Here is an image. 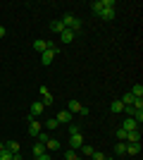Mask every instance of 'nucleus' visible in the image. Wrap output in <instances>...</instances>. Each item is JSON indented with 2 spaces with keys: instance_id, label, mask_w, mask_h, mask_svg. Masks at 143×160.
Returning <instances> with one entry per match:
<instances>
[{
  "instance_id": "obj_26",
  "label": "nucleus",
  "mask_w": 143,
  "mask_h": 160,
  "mask_svg": "<svg viewBox=\"0 0 143 160\" xmlns=\"http://www.w3.org/2000/svg\"><path fill=\"white\" fill-rule=\"evenodd\" d=\"M72 134H81V127H79V124H74V122L69 124V136H72Z\"/></svg>"
},
{
  "instance_id": "obj_5",
  "label": "nucleus",
  "mask_w": 143,
  "mask_h": 160,
  "mask_svg": "<svg viewBox=\"0 0 143 160\" xmlns=\"http://www.w3.org/2000/svg\"><path fill=\"white\" fill-rule=\"evenodd\" d=\"M124 143H141V129H134V132L126 134V141Z\"/></svg>"
},
{
  "instance_id": "obj_3",
  "label": "nucleus",
  "mask_w": 143,
  "mask_h": 160,
  "mask_svg": "<svg viewBox=\"0 0 143 160\" xmlns=\"http://www.w3.org/2000/svg\"><path fill=\"white\" fill-rule=\"evenodd\" d=\"M81 146H83V136L81 134H72V136H69V148H72V151H79Z\"/></svg>"
},
{
  "instance_id": "obj_31",
  "label": "nucleus",
  "mask_w": 143,
  "mask_h": 160,
  "mask_svg": "<svg viewBox=\"0 0 143 160\" xmlns=\"http://www.w3.org/2000/svg\"><path fill=\"white\" fill-rule=\"evenodd\" d=\"M34 160H53V158H50L48 153H43V155H38V158H34Z\"/></svg>"
},
{
  "instance_id": "obj_14",
  "label": "nucleus",
  "mask_w": 143,
  "mask_h": 160,
  "mask_svg": "<svg viewBox=\"0 0 143 160\" xmlns=\"http://www.w3.org/2000/svg\"><path fill=\"white\" fill-rule=\"evenodd\" d=\"M31 151H34V158H38V155H43V153H45V143H38V141H36Z\"/></svg>"
},
{
  "instance_id": "obj_21",
  "label": "nucleus",
  "mask_w": 143,
  "mask_h": 160,
  "mask_svg": "<svg viewBox=\"0 0 143 160\" xmlns=\"http://www.w3.org/2000/svg\"><path fill=\"white\" fill-rule=\"evenodd\" d=\"M115 153L117 155H126V143H124V141H119V143L115 146Z\"/></svg>"
},
{
  "instance_id": "obj_18",
  "label": "nucleus",
  "mask_w": 143,
  "mask_h": 160,
  "mask_svg": "<svg viewBox=\"0 0 143 160\" xmlns=\"http://www.w3.org/2000/svg\"><path fill=\"white\" fill-rule=\"evenodd\" d=\"M43 127H45L48 132H53V129H57V127H60V122L55 120V117H50V120H45V124H43Z\"/></svg>"
},
{
  "instance_id": "obj_13",
  "label": "nucleus",
  "mask_w": 143,
  "mask_h": 160,
  "mask_svg": "<svg viewBox=\"0 0 143 160\" xmlns=\"http://www.w3.org/2000/svg\"><path fill=\"white\" fill-rule=\"evenodd\" d=\"M45 148H48V151H60V141L50 136V139L45 141Z\"/></svg>"
},
{
  "instance_id": "obj_4",
  "label": "nucleus",
  "mask_w": 143,
  "mask_h": 160,
  "mask_svg": "<svg viewBox=\"0 0 143 160\" xmlns=\"http://www.w3.org/2000/svg\"><path fill=\"white\" fill-rule=\"evenodd\" d=\"M38 93H41V98H43V105H53V93H50V91H48V86H41L38 88Z\"/></svg>"
},
{
  "instance_id": "obj_19",
  "label": "nucleus",
  "mask_w": 143,
  "mask_h": 160,
  "mask_svg": "<svg viewBox=\"0 0 143 160\" xmlns=\"http://www.w3.org/2000/svg\"><path fill=\"white\" fill-rule=\"evenodd\" d=\"M50 31H55V33H62V31H64V27H62V22H60V19L50 22Z\"/></svg>"
},
{
  "instance_id": "obj_32",
  "label": "nucleus",
  "mask_w": 143,
  "mask_h": 160,
  "mask_svg": "<svg viewBox=\"0 0 143 160\" xmlns=\"http://www.w3.org/2000/svg\"><path fill=\"white\" fill-rule=\"evenodd\" d=\"M12 160H24V155L21 153H12Z\"/></svg>"
},
{
  "instance_id": "obj_23",
  "label": "nucleus",
  "mask_w": 143,
  "mask_h": 160,
  "mask_svg": "<svg viewBox=\"0 0 143 160\" xmlns=\"http://www.w3.org/2000/svg\"><path fill=\"white\" fill-rule=\"evenodd\" d=\"M93 151H95V148L88 146V143H83V146H81V153L86 155V158H91V155H93Z\"/></svg>"
},
{
  "instance_id": "obj_7",
  "label": "nucleus",
  "mask_w": 143,
  "mask_h": 160,
  "mask_svg": "<svg viewBox=\"0 0 143 160\" xmlns=\"http://www.w3.org/2000/svg\"><path fill=\"white\" fill-rule=\"evenodd\" d=\"M43 108H45L43 103H31V110H29V117H34V120H36L38 115H43Z\"/></svg>"
},
{
  "instance_id": "obj_28",
  "label": "nucleus",
  "mask_w": 143,
  "mask_h": 160,
  "mask_svg": "<svg viewBox=\"0 0 143 160\" xmlns=\"http://www.w3.org/2000/svg\"><path fill=\"white\" fill-rule=\"evenodd\" d=\"M36 139H38V143H45V141L50 139V134H48V132H41L38 136H36Z\"/></svg>"
},
{
  "instance_id": "obj_33",
  "label": "nucleus",
  "mask_w": 143,
  "mask_h": 160,
  "mask_svg": "<svg viewBox=\"0 0 143 160\" xmlns=\"http://www.w3.org/2000/svg\"><path fill=\"white\" fill-rule=\"evenodd\" d=\"M5 33H7V31H5V27H0V38H5Z\"/></svg>"
},
{
  "instance_id": "obj_15",
  "label": "nucleus",
  "mask_w": 143,
  "mask_h": 160,
  "mask_svg": "<svg viewBox=\"0 0 143 160\" xmlns=\"http://www.w3.org/2000/svg\"><path fill=\"white\" fill-rule=\"evenodd\" d=\"M126 153L129 155H138L141 153V143H126Z\"/></svg>"
},
{
  "instance_id": "obj_30",
  "label": "nucleus",
  "mask_w": 143,
  "mask_h": 160,
  "mask_svg": "<svg viewBox=\"0 0 143 160\" xmlns=\"http://www.w3.org/2000/svg\"><path fill=\"white\" fill-rule=\"evenodd\" d=\"M91 160H105V153H100V151H93V155H91Z\"/></svg>"
},
{
  "instance_id": "obj_17",
  "label": "nucleus",
  "mask_w": 143,
  "mask_h": 160,
  "mask_svg": "<svg viewBox=\"0 0 143 160\" xmlns=\"http://www.w3.org/2000/svg\"><path fill=\"white\" fill-rule=\"evenodd\" d=\"M110 112H124V103H122V100H115V103H110Z\"/></svg>"
},
{
  "instance_id": "obj_10",
  "label": "nucleus",
  "mask_w": 143,
  "mask_h": 160,
  "mask_svg": "<svg viewBox=\"0 0 143 160\" xmlns=\"http://www.w3.org/2000/svg\"><path fill=\"white\" fill-rule=\"evenodd\" d=\"M55 58H57V55H55L53 50H50V48H48L45 53H41V62H43V65H50V62H53Z\"/></svg>"
},
{
  "instance_id": "obj_35",
  "label": "nucleus",
  "mask_w": 143,
  "mask_h": 160,
  "mask_svg": "<svg viewBox=\"0 0 143 160\" xmlns=\"http://www.w3.org/2000/svg\"><path fill=\"white\" fill-rule=\"evenodd\" d=\"M2 146H5V143H2V141H0V148H2Z\"/></svg>"
},
{
  "instance_id": "obj_12",
  "label": "nucleus",
  "mask_w": 143,
  "mask_h": 160,
  "mask_svg": "<svg viewBox=\"0 0 143 160\" xmlns=\"http://www.w3.org/2000/svg\"><path fill=\"white\" fill-rule=\"evenodd\" d=\"M55 120H57V122H72V112H69V110H60Z\"/></svg>"
},
{
  "instance_id": "obj_29",
  "label": "nucleus",
  "mask_w": 143,
  "mask_h": 160,
  "mask_svg": "<svg viewBox=\"0 0 143 160\" xmlns=\"http://www.w3.org/2000/svg\"><path fill=\"white\" fill-rule=\"evenodd\" d=\"M134 110H136V108H134ZM134 120L141 124V122H143V110H136V112H134Z\"/></svg>"
},
{
  "instance_id": "obj_20",
  "label": "nucleus",
  "mask_w": 143,
  "mask_h": 160,
  "mask_svg": "<svg viewBox=\"0 0 143 160\" xmlns=\"http://www.w3.org/2000/svg\"><path fill=\"white\" fill-rule=\"evenodd\" d=\"M5 148L10 153H19V143H17V141H5Z\"/></svg>"
},
{
  "instance_id": "obj_1",
  "label": "nucleus",
  "mask_w": 143,
  "mask_h": 160,
  "mask_svg": "<svg viewBox=\"0 0 143 160\" xmlns=\"http://www.w3.org/2000/svg\"><path fill=\"white\" fill-rule=\"evenodd\" d=\"M67 110H69V112H72V115H81V117H86V115H88V108H86V105H81V103H79V100H69V103H67Z\"/></svg>"
},
{
  "instance_id": "obj_8",
  "label": "nucleus",
  "mask_w": 143,
  "mask_h": 160,
  "mask_svg": "<svg viewBox=\"0 0 143 160\" xmlns=\"http://www.w3.org/2000/svg\"><path fill=\"white\" fill-rule=\"evenodd\" d=\"M115 14H117V10H100L98 17H100L102 22H112V19H115Z\"/></svg>"
},
{
  "instance_id": "obj_22",
  "label": "nucleus",
  "mask_w": 143,
  "mask_h": 160,
  "mask_svg": "<svg viewBox=\"0 0 143 160\" xmlns=\"http://www.w3.org/2000/svg\"><path fill=\"white\" fill-rule=\"evenodd\" d=\"M119 100H122L124 105H134V100H136V98H134V96H131V93H124V96H122V98H119Z\"/></svg>"
},
{
  "instance_id": "obj_25",
  "label": "nucleus",
  "mask_w": 143,
  "mask_h": 160,
  "mask_svg": "<svg viewBox=\"0 0 143 160\" xmlns=\"http://www.w3.org/2000/svg\"><path fill=\"white\" fill-rule=\"evenodd\" d=\"M64 160H81V158L76 155V151H72V148H69L67 153H64Z\"/></svg>"
},
{
  "instance_id": "obj_34",
  "label": "nucleus",
  "mask_w": 143,
  "mask_h": 160,
  "mask_svg": "<svg viewBox=\"0 0 143 160\" xmlns=\"http://www.w3.org/2000/svg\"><path fill=\"white\" fill-rule=\"evenodd\" d=\"M105 160H115V158H107V155H105Z\"/></svg>"
},
{
  "instance_id": "obj_11",
  "label": "nucleus",
  "mask_w": 143,
  "mask_h": 160,
  "mask_svg": "<svg viewBox=\"0 0 143 160\" xmlns=\"http://www.w3.org/2000/svg\"><path fill=\"white\" fill-rule=\"evenodd\" d=\"M60 38H62V43H72V41L76 38V33H74V31H69V29H64V31L60 33Z\"/></svg>"
},
{
  "instance_id": "obj_9",
  "label": "nucleus",
  "mask_w": 143,
  "mask_h": 160,
  "mask_svg": "<svg viewBox=\"0 0 143 160\" xmlns=\"http://www.w3.org/2000/svg\"><path fill=\"white\" fill-rule=\"evenodd\" d=\"M122 129H126V132H134V129H138V122L134 120V117H126L122 124Z\"/></svg>"
},
{
  "instance_id": "obj_6",
  "label": "nucleus",
  "mask_w": 143,
  "mask_h": 160,
  "mask_svg": "<svg viewBox=\"0 0 143 160\" xmlns=\"http://www.w3.org/2000/svg\"><path fill=\"white\" fill-rule=\"evenodd\" d=\"M48 48H50V41H43V38L34 41V50H38V53H45Z\"/></svg>"
},
{
  "instance_id": "obj_2",
  "label": "nucleus",
  "mask_w": 143,
  "mask_h": 160,
  "mask_svg": "<svg viewBox=\"0 0 143 160\" xmlns=\"http://www.w3.org/2000/svg\"><path fill=\"white\" fill-rule=\"evenodd\" d=\"M41 132H43V124L34 117H29V136H38Z\"/></svg>"
},
{
  "instance_id": "obj_27",
  "label": "nucleus",
  "mask_w": 143,
  "mask_h": 160,
  "mask_svg": "<svg viewBox=\"0 0 143 160\" xmlns=\"http://www.w3.org/2000/svg\"><path fill=\"white\" fill-rule=\"evenodd\" d=\"M126 134H129L126 129H122V127H119V129H117V139H119V141H126Z\"/></svg>"
},
{
  "instance_id": "obj_16",
  "label": "nucleus",
  "mask_w": 143,
  "mask_h": 160,
  "mask_svg": "<svg viewBox=\"0 0 143 160\" xmlns=\"http://www.w3.org/2000/svg\"><path fill=\"white\" fill-rule=\"evenodd\" d=\"M134 98H143V84H134V88L129 91Z\"/></svg>"
},
{
  "instance_id": "obj_24",
  "label": "nucleus",
  "mask_w": 143,
  "mask_h": 160,
  "mask_svg": "<svg viewBox=\"0 0 143 160\" xmlns=\"http://www.w3.org/2000/svg\"><path fill=\"white\" fill-rule=\"evenodd\" d=\"M0 160H12V153H10V151H7L5 146L0 148Z\"/></svg>"
}]
</instances>
